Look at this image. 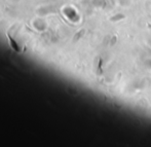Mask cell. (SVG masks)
I'll return each instance as SVG.
<instances>
[{
	"label": "cell",
	"instance_id": "obj_1",
	"mask_svg": "<svg viewBox=\"0 0 151 147\" xmlns=\"http://www.w3.org/2000/svg\"><path fill=\"white\" fill-rule=\"evenodd\" d=\"M7 37H8V39H9V42H11V46L12 47V49H14L16 53H19V51H20V46L18 45V43L16 42V40H14V38L11 37V35L9 34V32H7Z\"/></svg>",
	"mask_w": 151,
	"mask_h": 147
}]
</instances>
